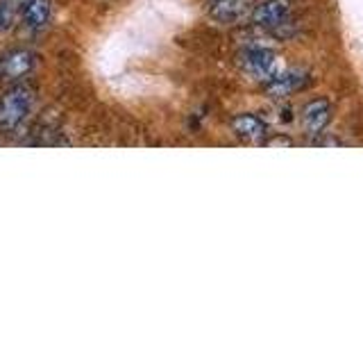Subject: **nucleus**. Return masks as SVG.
<instances>
[{
    "mask_svg": "<svg viewBox=\"0 0 363 341\" xmlns=\"http://www.w3.org/2000/svg\"><path fill=\"white\" fill-rule=\"evenodd\" d=\"M34 66H37V55L34 53L23 50V48L9 50L3 55V60H0V77L21 80V77L30 75L34 71Z\"/></svg>",
    "mask_w": 363,
    "mask_h": 341,
    "instance_id": "4",
    "label": "nucleus"
},
{
    "mask_svg": "<svg viewBox=\"0 0 363 341\" xmlns=\"http://www.w3.org/2000/svg\"><path fill=\"white\" fill-rule=\"evenodd\" d=\"M238 66L243 68L247 75H252L259 82H270L277 73L284 71L279 55H275L268 48H247L238 55Z\"/></svg>",
    "mask_w": 363,
    "mask_h": 341,
    "instance_id": "2",
    "label": "nucleus"
},
{
    "mask_svg": "<svg viewBox=\"0 0 363 341\" xmlns=\"http://www.w3.org/2000/svg\"><path fill=\"white\" fill-rule=\"evenodd\" d=\"M329 121H332V107H329V102L325 98L311 100L302 112V123L309 130V134H323Z\"/></svg>",
    "mask_w": 363,
    "mask_h": 341,
    "instance_id": "7",
    "label": "nucleus"
},
{
    "mask_svg": "<svg viewBox=\"0 0 363 341\" xmlns=\"http://www.w3.org/2000/svg\"><path fill=\"white\" fill-rule=\"evenodd\" d=\"M232 130L236 136L252 144H261V141L266 144L268 139V125L257 114H238V117L232 119Z\"/></svg>",
    "mask_w": 363,
    "mask_h": 341,
    "instance_id": "6",
    "label": "nucleus"
},
{
    "mask_svg": "<svg viewBox=\"0 0 363 341\" xmlns=\"http://www.w3.org/2000/svg\"><path fill=\"white\" fill-rule=\"evenodd\" d=\"M28 0H0V32H7L14 28V21L18 11L26 9Z\"/></svg>",
    "mask_w": 363,
    "mask_h": 341,
    "instance_id": "10",
    "label": "nucleus"
},
{
    "mask_svg": "<svg viewBox=\"0 0 363 341\" xmlns=\"http://www.w3.org/2000/svg\"><path fill=\"white\" fill-rule=\"evenodd\" d=\"M268 146H293V141L289 136H277V139H266Z\"/></svg>",
    "mask_w": 363,
    "mask_h": 341,
    "instance_id": "11",
    "label": "nucleus"
},
{
    "mask_svg": "<svg viewBox=\"0 0 363 341\" xmlns=\"http://www.w3.org/2000/svg\"><path fill=\"white\" fill-rule=\"evenodd\" d=\"M250 0H209V14L218 23H236L247 16Z\"/></svg>",
    "mask_w": 363,
    "mask_h": 341,
    "instance_id": "8",
    "label": "nucleus"
},
{
    "mask_svg": "<svg viewBox=\"0 0 363 341\" xmlns=\"http://www.w3.org/2000/svg\"><path fill=\"white\" fill-rule=\"evenodd\" d=\"M306 85H309V77H306L302 68H284L281 73H277L264 87L270 94V98H284V96H291L293 91H300Z\"/></svg>",
    "mask_w": 363,
    "mask_h": 341,
    "instance_id": "5",
    "label": "nucleus"
},
{
    "mask_svg": "<svg viewBox=\"0 0 363 341\" xmlns=\"http://www.w3.org/2000/svg\"><path fill=\"white\" fill-rule=\"evenodd\" d=\"M34 105V91L26 85L11 87L0 96V132H14L30 117Z\"/></svg>",
    "mask_w": 363,
    "mask_h": 341,
    "instance_id": "1",
    "label": "nucleus"
},
{
    "mask_svg": "<svg viewBox=\"0 0 363 341\" xmlns=\"http://www.w3.org/2000/svg\"><path fill=\"white\" fill-rule=\"evenodd\" d=\"M50 14H52L50 0H28L26 9H23V23H26V28L39 32L48 26Z\"/></svg>",
    "mask_w": 363,
    "mask_h": 341,
    "instance_id": "9",
    "label": "nucleus"
},
{
    "mask_svg": "<svg viewBox=\"0 0 363 341\" xmlns=\"http://www.w3.org/2000/svg\"><path fill=\"white\" fill-rule=\"evenodd\" d=\"M255 26L266 30H281L291 21V0H264L250 11Z\"/></svg>",
    "mask_w": 363,
    "mask_h": 341,
    "instance_id": "3",
    "label": "nucleus"
}]
</instances>
